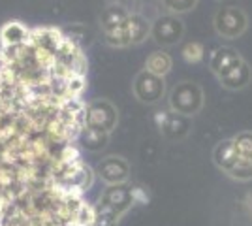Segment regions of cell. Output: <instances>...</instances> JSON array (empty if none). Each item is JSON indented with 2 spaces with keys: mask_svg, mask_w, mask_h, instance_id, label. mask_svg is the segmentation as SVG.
Instances as JSON below:
<instances>
[{
  "mask_svg": "<svg viewBox=\"0 0 252 226\" xmlns=\"http://www.w3.org/2000/svg\"><path fill=\"white\" fill-rule=\"evenodd\" d=\"M139 202V189L128 183L109 185L94 205L93 226H119L121 219Z\"/></svg>",
  "mask_w": 252,
  "mask_h": 226,
  "instance_id": "obj_1",
  "label": "cell"
},
{
  "mask_svg": "<svg viewBox=\"0 0 252 226\" xmlns=\"http://www.w3.org/2000/svg\"><path fill=\"white\" fill-rule=\"evenodd\" d=\"M205 106V93L194 81H179L168 95V108L185 117H196Z\"/></svg>",
  "mask_w": 252,
  "mask_h": 226,
  "instance_id": "obj_2",
  "label": "cell"
},
{
  "mask_svg": "<svg viewBox=\"0 0 252 226\" xmlns=\"http://www.w3.org/2000/svg\"><path fill=\"white\" fill-rule=\"evenodd\" d=\"M130 11L123 4L111 2L107 4L100 13V29L104 34V42L109 47L126 49L128 47V36H126V25H128Z\"/></svg>",
  "mask_w": 252,
  "mask_h": 226,
  "instance_id": "obj_3",
  "label": "cell"
},
{
  "mask_svg": "<svg viewBox=\"0 0 252 226\" xmlns=\"http://www.w3.org/2000/svg\"><path fill=\"white\" fill-rule=\"evenodd\" d=\"M83 123L89 129L100 130L105 134H111L119 125V109L107 98H96L85 104Z\"/></svg>",
  "mask_w": 252,
  "mask_h": 226,
  "instance_id": "obj_4",
  "label": "cell"
},
{
  "mask_svg": "<svg viewBox=\"0 0 252 226\" xmlns=\"http://www.w3.org/2000/svg\"><path fill=\"white\" fill-rule=\"evenodd\" d=\"M213 27H215V32L224 40H237L249 29V15L243 8L224 6L215 11Z\"/></svg>",
  "mask_w": 252,
  "mask_h": 226,
  "instance_id": "obj_5",
  "label": "cell"
},
{
  "mask_svg": "<svg viewBox=\"0 0 252 226\" xmlns=\"http://www.w3.org/2000/svg\"><path fill=\"white\" fill-rule=\"evenodd\" d=\"M185 32H187V27L181 15L164 13L151 23V38L162 47H171L181 43L185 38Z\"/></svg>",
  "mask_w": 252,
  "mask_h": 226,
  "instance_id": "obj_6",
  "label": "cell"
},
{
  "mask_svg": "<svg viewBox=\"0 0 252 226\" xmlns=\"http://www.w3.org/2000/svg\"><path fill=\"white\" fill-rule=\"evenodd\" d=\"M132 93L139 104L143 106H155L166 97V77H160L141 70L137 72L132 83Z\"/></svg>",
  "mask_w": 252,
  "mask_h": 226,
  "instance_id": "obj_7",
  "label": "cell"
},
{
  "mask_svg": "<svg viewBox=\"0 0 252 226\" xmlns=\"http://www.w3.org/2000/svg\"><path fill=\"white\" fill-rule=\"evenodd\" d=\"M94 173L98 179H102V183L109 187V185L128 183L132 168H130V162L126 161L125 157H121V155H107V157H104L102 161L98 162Z\"/></svg>",
  "mask_w": 252,
  "mask_h": 226,
  "instance_id": "obj_8",
  "label": "cell"
},
{
  "mask_svg": "<svg viewBox=\"0 0 252 226\" xmlns=\"http://www.w3.org/2000/svg\"><path fill=\"white\" fill-rule=\"evenodd\" d=\"M233 147L237 155V168L231 173V179L235 181H251L252 179V132L243 130L235 134L233 138Z\"/></svg>",
  "mask_w": 252,
  "mask_h": 226,
  "instance_id": "obj_9",
  "label": "cell"
},
{
  "mask_svg": "<svg viewBox=\"0 0 252 226\" xmlns=\"http://www.w3.org/2000/svg\"><path fill=\"white\" fill-rule=\"evenodd\" d=\"M160 132H162L164 140L183 141L190 134V117L179 115V113H175V111L169 109L168 113L162 115Z\"/></svg>",
  "mask_w": 252,
  "mask_h": 226,
  "instance_id": "obj_10",
  "label": "cell"
},
{
  "mask_svg": "<svg viewBox=\"0 0 252 226\" xmlns=\"http://www.w3.org/2000/svg\"><path fill=\"white\" fill-rule=\"evenodd\" d=\"M226 91H243L252 83V68L251 65L243 59L239 65H235L230 72L217 77Z\"/></svg>",
  "mask_w": 252,
  "mask_h": 226,
  "instance_id": "obj_11",
  "label": "cell"
},
{
  "mask_svg": "<svg viewBox=\"0 0 252 226\" xmlns=\"http://www.w3.org/2000/svg\"><path fill=\"white\" fill-rule=\"evenodd\" d=\"M243 61V57L239 55L237 49L233 47H217L209 57V68L215 74V77L230 72L235 65H239Z\"/></svg>",
  "mask_w": 252,
  "mask_h": 226,
  "instance_id": "obj_12",
  "label": "cell"
},
{
  "mask_svg": "<svg viewBox=\"0 0 252 226\" xmlns=\"http://www.w3.org/2000/svg\"><path fill=\"white\" fill-rule=\"evenodd\" d=\"M213 162H215V166L222 173H226L228 177H231V173L235 172V168H237V155H235V147H233L231 138L230 140L219 141L215 145V149H213Z\"/></svg>",
  "mask_w": 252,
  "mask_h": 226,
  "instance_id": "obj_13",
  "label": "cell"
},
{
  "mask_svg": "<svg viewBox=\"0 0 252 226\" xmlns=\"http://www.w3.org/2000/svg\"><path fill=\"white\" fill-rule=\"evenodd\" d=\"M126 36H128V47L141 45L147 38H151V21L137 11H130L128 25H126Z\"/></svg>",
  "mask_w": 252,
  "mask_h": 226,
  "instance_id": "obj_14",
  "label": "cell"
},
{
  "mask_svg": "<svg viewBox=\"0 0 252 226\" xmlns=\"http://www.w3.org/2000/svg\"><path fill=\"white\" fill-rule=\"evenodd\" d=\"M31 38V31L19 21H8L0 29V42L2 47H15L27 43Z\"/></svg>",
  "mask_w": 252,
  "mask_h": 226,
  "instance_id": "obj_15",
  "label": "cell"
},
{
  "mask_svg": "<svg viewBox=\"0 0 252 226\" xmlns=\"http://www.w3.org/2000/svg\"><path fill=\"white\" fill-rule=\"evenodd\" d=\"M109 136L111 134H105V132H100V130L89 129V127H83L81 134L77 140L81 141V147L87 149L89 153H100L107 147L109 143Z\"/></svg>",
  "mask_w": 252,
  "mask_h": 226,
  "instance_id": "obj_16",
  "label": "cell"
},
{
  "mask_svg": "<svg viewBox=\"0 0 252 226\" xmlns=\"http://www.w3.org/2000/svg\"><path fill=\"white\" fill-rule=\"evenodd\" d=\"M171 68H173L171 55L166 53V51H153L147 57L143 70H147V72H151V74L155 75H160V77H166L171 72Z\"/></svg>",
  "mask_w": 252,
  "mask_h": 226,
  "instance_id": "obj_17",
  "label": "cell"
},
{
  "mask_svg": "<svg viewBox=\"0 0 252 226\" xmlns=\"http://www.w3.org/2000/svg\"><path fill=\"white\" fill-rule=\"evenodd\" d=\"M160 2H162V6L166 8L168 13L185 15V13H190V11L196 10L200 0H160Z\"/></svg>",
  "mask_w": 252,
  "mask_h": 226,
  "instance_id": "obj_18",
  "label": "cell"
},
{
  "mask_svg": "<svg viewBox=\"0 0 252 226\" xmlns=\"http://www.w3.org/2000/svg\"><path fill=\"white\" fill-rule=\"evenodd\" d=\"M183 55H185L187 61H189L190 55H192V63H200L201 59H203V47H201L200 43H190V45L185 47Z\"/></svg>",
  "mask_w": 252,
  "mask_h": 226,
  "instance_id": "obj_19",
  "label": "cell"
}]
</instances>
